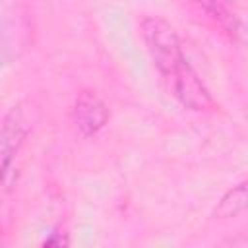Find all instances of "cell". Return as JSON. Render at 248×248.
I'll return each instance as SVG.
<instances>
[{"label": "cell", "instance_id": "2", "mask_svg": "<svg viewBox=\"0 0 248 248\" xmlns=\"http://www.w3.org/2000/svg\"><path fill=\"white\" fill-rule=\"evenodd\" d=\"M27 134V126L21 114L19 107H12L8 110V114L4 116V124H2V134H0V153H2V180L4 186L10 188L12 186V161L16 159L23 140Z\"/></svg>", "mask_w": 248, "mask_h": 248}, {"label": "cell", "instance_id": "4", "mask_svg": "<svg viewBox=\"0 0 248 248\" xmlns=\"http://www.w3.org/2000/svg\"><path fill=\"white\" fill-rule=\"evenodd\" d=\"M248 209V178L244 182H240L238 186L231 188L215 205L213 209V217L215 219H229V217H236L238 213Z\"/></svg>", "mask_w": 248, "mask_h": 248}, {"label": "cell", "instance_id": "3", "mask_svg": "<svg viewBox=\"0 0 248 248\" xmlns=\"http://www.w3.org/2000/svg\"><path fill=\"white\" fill-rule=\"evenodd\" d=\"M74 118H76V124L83 136H93L107 124L108 108L95 93L83 91L76 99Z\"/></svg>", "mask_w": 248, "mask_h": 248}, {"label": "cell", "instance_id": "1", "mask_svg": "<svg viewBox=\"0 0 248 248\" xmlns=\"http://www.w3.org/2000/svg\"><path fill=\"white\" fill-rule=\"evenodd\" d=\"M147 52L165 79L169 91L188 108L205 110L211 97L196 70L190 66L174 27L157 16H147L140 23Z\"/></svg>", "mask_w": 248, "mask_h": 248}]
</instances>
